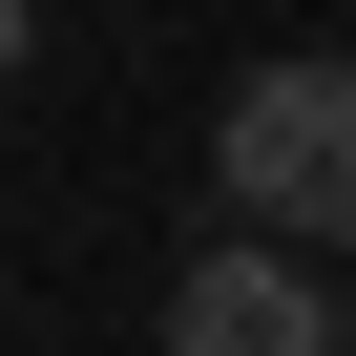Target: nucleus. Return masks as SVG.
I'll return each instance as SVG.
<instances>
[{
	"instance_id": "f257e3e1",
	"label": "nucleus",
	"mask_w": 356,
	"mask_h": 356,
	"mask_svg": "<svg viewBox=\"0 0 356 356\" xmlns=\"http://www.w3.org/2000/svg\"><path fill=\"white\" fill-rule=\"evenodd\" d=\"M210 168H231V231L252 252H356V63L335 42L252 63L231 126H210Z\"/></svg>"
},
{
	"instance_id": "7ed1b4c3",
	"label": "nucleus",
	"mask_w": 356,
	"mask_h": 356,
	"mask_svg": "<svg viewBox=\"0 0 356 356\" xmlns=\"http://www.w3.org/2000/svg\"><path fill=\"white\" fill-rule=\"evenodd\" d=\"M335 314H356V293H335Z\"/></svg>"
},
{
	"instance_id": "f03ea898",
	"label": "nucleus",
	"mask_w": 356,
	"mask_h": 356,
	"mask_svg": "<svg viewBox=\"0 0 356 356\" xmlns=\"http://www.w3.org/2000/svg\"><path fill=\"white\" fill-rule=\"evenodd\" d=\"M168 356H356V314L293 273V252H189V273H168Z\"/></svg>"
}]
</instances>
